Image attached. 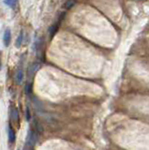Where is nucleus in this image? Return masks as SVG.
<instances>
[{"label":"nucleus","mask_w":149,"mask_h":150,"mask_svg":"<svg viewBox=\"0 0 149 150\" xmlns=\"http://www.w3.org/2000/svg\"><path fill=\"white\" fill-rule=\"evenodd\" d=\"M37 133L36 131H29L28 134H27V138H26V142L28 145H34L35 144H36L37 142Z\"/></svg>","instance_id":"1"},{"label":"nucleus","mask_w":149,"mask_h":150,"mask_svg":"<svg viewBox=\"0 0 149 150\" xmlns=\"http://www.w3.org/2000/svg\"><path fill=\"white\" fill-rule=\"evenodd\" d=\"M38 69H40V64H38V63H33V64L28 68V69H27V75H28V77L32 78Z\"/></svg>","instance_id":"2"},{"label":"nucleus","mask_w":149,"mask_h":150,"mask_svg":"<svg viewBox=\"0 0 149 150\" xmlns=\"http://www.w3.org/2000/svg\"><path fill=\"white\" fill-rule=\"evenodd\" d=\"M10 41H11V33H10V30L8 28V29L5 30V32H4V36H3L4 45H5L6 47H8L10 45Z\"/></svg>","instance_id":"3"},{"label":"nucleus","mask_w":149,"mask_h":150,"mask_svg":"<svg viewBox=\"0 0 149 150\" xmlns=\"http://www.w3.org/2000/svg\"><path fill=\"white\" fill-rule=\"evenodd\" d=\"M23 72L22 69H18L16 73H15V76H14V80L15 83L17 85H20L21 83L23 82Z\"/></svg>","instance_id":"4"},{"label":"nucleus","mask_w":149,"mask_h":150,"mask_svg":"<svg viewBox=\"0 0 149 150\" xmlns=\"http://www.w3.org/2000/svg\"><path fill=\"white\" fill-rule=\"evenodd\" d=\"M11 120L14 123H18L19 122V112L16 108H13L11 110Z\"/></svg>","instance_id":"5"},{"label":"nucleus","mask_w":149,"mask_h":150,"mask_svg":"<svg viewBox=\"0 0 149 150\" xmlns=\"http://www.w3.org/2000/svg\"><path fill=\"white\" fill-rule=\"evenodd\" d=\"M15 139H16V137H15V131H13L12 128H9V142L10 144H12L15 142Z\"/></svg>","instance_id":"6"},{"label":"nucleus","mask_w":149,"mask_h":150,"mask_svg":"<svg viewBox=\"0 0 149 150\" xmlns=\"http://www.w3.org/2000/svg\"><path fill=\"white\" fill-rule=\"evenodd\" d=\"M23 31H21L16 39V41H15V46H16L17 48H20L21 47L22 43H23Z\"/></svg>","instance_id":"7"},{"label":"nucleus","mask_w":149,"mask_h":150,"mask_svg":"<svg viewBox=\"0 0 149 150\" xmlns=\"http://www.w3.org/2000/svg\"><path fill=\"white\" fill-rule=\"evenodd\" d=\"M4 3L6 4L7 6H9L10 8H14L17 5L18 0H4Z\"/></svg>","instance_id":"8"},{"label":"nucleus","mask_w":149,"mask_h":150,"mask_svg":"<svg viewBox=\"0 0 149 150\" xmlns=\"http://www.w3.org/2000/svg\"><path fill=\"white\" fill-rule=\"evenodd\" d=\"M74 5H75V0H68L66 3H65V5L64 7L66 8V9H70V8H72Z\"/></svg>","instance_id":"9"},{"label":"nucleus","mask_w":149,"mask_h":150,"mask_svg":"<svg viewBox=\"0 0 149 150\" xmlns=\"http://www.w3.org/2000/svg\"><path fill=\"white\" fill-rule=\"evenodd\" d=\"M56 31H57V25H54L52 26H50V28H49V34H50V36L51 37H54V35L56 34Z\"/></svg>","instance_id":"10"},{"label":"nucleus","mask_w":149,"mask_h":150,"mask_svg":"<svg viewBox=\"0 0 149 150\" xmlns=\"http://www.w3.org/2000/svg\"><path fill=\"white\" fill-rule=\"evenodd\" d=\"M31 87H32V86H31V85L30 84H27L26 85H25V93L26 94H30L31 92Z\"/></svg>","instance_id":"11"},{"label":"nucleus","mask_w":149,"mask_h":150,"mask_svg":"<svg viewBox=\"0 0 149 150\" xmlns=\"http://www.w3.org/2000/svg\"><path fill=\"white\" fill-rule=\"evenodd\" d=\"M25 114H25L26 120L29 121V119H30V111H29V108H28V107L26 108V113H25Z\"/></svg>","instance_id":"12"},{"label":"nucleus","mask_w":149,"mask_h":150,"mask_svg":"<svg viewBox=\"0 0 149 150\" xmlns=\"http://www.w3.org/2000/svg\"><path fill=\"white\" fill-rule=\"evenodd\" d=\"M0 68H1V63H0Z\"/></svg>","instance_id":"13"}]
</instances>
